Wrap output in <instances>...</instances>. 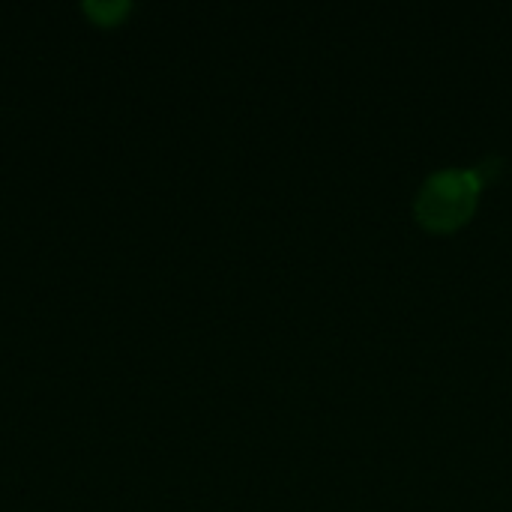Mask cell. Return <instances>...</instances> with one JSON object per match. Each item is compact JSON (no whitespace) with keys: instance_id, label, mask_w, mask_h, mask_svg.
<instances>
[{"instance_id":"1","label":"cell","mask_w":512,"mask_h":512,"mask_svg":"<svg viewBox=\"0 0 512 512\" xmlns=\"http://www.w3.org/2000/svg\"><path fill=\"white\" fill-rule=\"evenodd\" d=\"M498 162H486L480 168H444L426 177V183L417 192L414 201V216L423 228L435 231V234H450L459 231L462 225L471 222L477 201H480V189L483 183L498 171Z\"/></svg>"},{"instance_id":"2","label":"cell","mask_w":512,"mask_h":512,"mask_svg":"<svg viewBox=\"0 0 512 512\" xmlns=\"http://www.w3.org/2000/svg\"><path fill=\"white\" fill-rule=\"evenodd\" d=\"M129 9H132L129 3H84V12H87L96 24H102V27L120 24L123 15H126Z\"/></svg>"}]
</instances>
